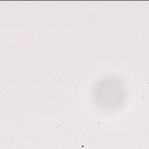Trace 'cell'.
I'll return each mask as SVG.
<instances>
[{"mask_svg":"<svg viewBox=\"0 0 149 149\" xmlns=\"http://www.w3.org/2000/svg\"><path fill=\"white\" fill-rule=\"evenodd\" d=\"M94 94L97 102L107 108L117 107L125 97L123 86L116 79H107L100 83Z\"/></svg>","mask_w":149,"mask_h":149,"instance_id":"obj_1","label":"cell"}]
</instances>
